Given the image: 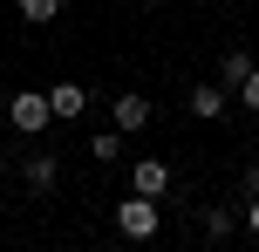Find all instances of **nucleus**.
<instances>
[{"mask_svg":"<svg viewBox=\"0 0 259 252\" xmlns=\"http://www.w3.org/2000/svg\"><path fill=\"white\" fill-rule=\"evenodd\" d=\"M157 225H164V218H157V198H137V191H130V198L116 205V232H123V239L150 245V239H157Z\"/></svg>","mask_w":259,"mask_h":252,"instance_id":"f257e3e1","label":"nucleus"},{"mask_svg":"<svg viewBox=\"0 0 259 252\" xmlns=\"http://www.w3.org/2000/svg\"><path fill=\"white\" fill-rule=\"evenodd\" d=\"M7 123H14L21 136H41V130L55 123V109H48V95H41V89H21V95L7 103Z\"/></svg>","mask_w":259,"mask_h":252,"instance_id":"f03ea898","label":"nucleus"},{"mask_svg":"<svg viewBox=\"0 0 259 252\" xmlns=\"http://www.w3.org/2000/svg\"><path fill=\"white\" fill-rule=\"evenodd\" d=\"M130 191H137V198H164L170 191V164L164 157H137L130 164Z\"/></svg>","mask_w":259,"mask_h":252,"instance_id":"7ed1b4c3","label":"nucleus"},{"mask_svg":"<svg viewBox=\"0 0 259 252\" xmlns=\"http://www.w3.org/2000/svg\"><path fill=\"white\" fill-rule=\"evenodd\" d=\"M225 103H232V89H225V82H198V89H191V116H198V123H219Z\"/></svg>","mask_w":259,"mask_h":252,"instance_id":"20e7f679","label":"nucleus"},{"mask_svg":"<svg viewBox=\"0 0 259 252\" xmlns=\"http://www.w3.org/2000/svg\"><path fill=\"white\" fill-rule=\"evenodd\" d=\"M109 116H116V130H123V136H130V130H143V123H150V95L123 89L116 103H109Z\"/></svg>","mask_w":259,"mask_h":252,"instance_id":"39448f33","label":"nucleus"},{"mask_svg":"<svg viewBox=\"0 0 259 252\" xmlns=\"http://www.w3.org/2000/svg\"><path fill=\"white\" fill-rule=\"evenodd\" d=\"M55 177H62V164H55L48 150H41V157H27V191H34V198H48V191H55Z\"/></svg>","mask_w":259,"mask_h":252,"instance_id":"423d86ee","label":"nucleus"},{"mask_svg":"<svg viewBox=\"0 0 259 252\" xmlns=\"http://www.w3.org/2000/svg\"><path fill=\"white\" fill-rule=\"evenodd\" d=\"M252 68H259V62H252L246 48H225V55H219V82H225V89H239V82H246Z\"/></svg>","mask_w":259,"mask_h":252,"instance_id":"0eeeda50","label":"nucleus"},{"mask_svg":"<svg viewBox=\"0 0 259 252\" xmlns=\"http://www.w3.org/2000/svg\"><path fill=\"white\" fill-rule=\"evenodd\" d=\"M82 103H89V95H82L75 82H55V89H48V109H55V116H82Z\"/></svg>","mask_w":259,"mask_h":252,"instance_id":"6e6552de","label":"nucleus"},{"mask_svg":"<svg viewBox=\"0 0 259 252\" xmlns=\"http://www.w3.org/2000/svg\"><path fill=\"white\" fill-rule=\"evenodd\" d=\"M89 157H96V164H116V157H123V130H96V136H89Z\"/></svg>","mask_w":259,"mask_h":252,"instance_id":"1a4fd4ad","label":"nucleus"},{"mask_svg":"<svg viewBox=\"0 0 259 252\" xmlns=\"http://www.w3.org/2000/svg\"><path fill=\"white\" fill-rule=\"evenodd\" d=\"M205 232H211V239H232V205H211V212H205Z\"/></svg>","mask_w":259,"mask_h":252,"instance_id":"9d476101","label":"nucleus"},{"mask_svg":"<svg viewBox=\"0 0 259 252\" xmlns=\"http://www.w3.org/2000/svg\"><path fill=\"white\" fill-rule=\"evenodd\" d=\"M55 14H62V0H21V21H41V27H48Z\"/></svg>","mask_w":259,"mask_h":252,"instance_id":"9b49d317","label":"nucleus"},{"mask_svg":"<svg viewBox=\"0 0 259 252\" xmlns=\"http://www.w3.org/2000/svg\"><path fill=\"white\" fill-rule=\"evenodd\" d=\"M232 95H239V103H246V109H252V116H259V68H252V75H246V82H239V89H232Z\"/></svg>","mask_w":259,"mask_h":252,"instance_id":"f8f14e48","label":"nucleus"},{"mask_svg":"<svg viewBox=\"0 0 259 252\" xmlns=\"http://www.w3.org/2000/svg\"><path fill=\"white\" fill-rule=\"evenodd\" d=\"M246 232L259 239V191H246Z\"/></svg>","mask_w":259,"mask_h":252,"instance_id":"ddd939ff","label":"nucleus"}]
</instances>
